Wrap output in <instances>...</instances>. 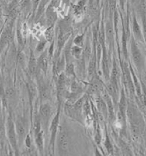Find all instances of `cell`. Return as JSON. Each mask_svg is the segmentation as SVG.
I'll use <instances>...</instances> for the list:
<instances>
[{
	"label": "cell",
	"mask_w": 146,
	"mask_h": 156,
	"mask_svg": "<svg viewBox=\"0 0 146 156\" xmlns=\"http://www.w3.org/2000/svg\"><path fill=\"white\" fill-rule=\"evenodd\" d=\"M5 98L7 100V101H12L16 98V92L14 90L13 87H7L5 89Z\"/></svg>",
	"instance_id": "obj_28"
},
{
	"label": "cell",
	"mask_w": 146,
	"mask_h": 156,
	"mask_svg": "<svg viewBox=\"0 0 146 156\" xmlns=\"http://www.w3.org/2000/svg\"><path fill=\"white\" fill-rule=\"evenodd\" d=\"M40 2H41V0H32L33 15V18H34L35 12H36V11H37V8H38V5H39Z\"/></svg>",
	"instance_id": "obj_37"
},
{
	"label": "cell",
	"mask_w": 146,
	"mask_h": 156,
	"mask_svg": "<svg viewBox=\"0 0 146 156\" xmlns=\"http://www.w3.org/2000/svg\"><path fill=\"white\" fill-rule=\"evenodd\" d=\"M53 115V108L48 101L41 103L39 108V115L41 118L42 129L45 131V134H48L49 129V124Z\"/></svg>",
	"instance_id": "obj_6"
},
{
	"label": "cell",
	"mask_w": 146,
	"mask_h": 156,
	"mask_svg": "<svg viewBox=\"0 0 146 156\" xmlns=\"http://www.w3.org/2000/svg\"><path fill=\"white\" fill-rule=\"evenodd\" d=\"M15 127H16L17 136H18V141H19V146H21L25 142L26 136L27 134L26 131V123L24 117L18 116L15 121Z\"/></svg>",
	"instance_id": "obj_10"
},
{
	"label": "cell",
	"mask_w": 146,
	"mask_h": 156,
	"mask_svg": "<svg viewBox=\"0 0 146 156\" xmlns=\"http://www.w3.org/2000/svg\"><path fill=\"white\" fill-rule=\"evenodd\" d=\"M64 73L70 78H76V79H78V76H77V73H76V69H75V63L73 61L69 62V63H66Z\"/></svg>",
	"instance_id": "obj_25"
},
{
	"label": "cell",
	"mask_w": 146,
	"mask_h": 156,
	"mask_svg": "<svg viewBox=\"0 0 146 156\" xmlns=\"http://www.w3.org/2000/svg\"><path fill=\"white\" fill-rule=\"evenodd\" d=\"M5 135V122H4V117L0 112V140H3Z\"/></svg>",
	"instance_id": "obj_31"
},
{
	"label": "cell",
	"mask_w": 146,
	"mask_h": 156,
	"mask_svg": "<svg viewBox=\"0 0 146 156\" xmlns=\"http://www.w3.org/2000/svg\"><path fill=\"white\" fill-rule=\"evenodd\" d=\"M98 1L96 0H89L88 1V9L92 13H95L97 12V7H98Z\"/></svg>",
	"instance_id": "obj_34"
},
{
	"label": "cell",
	"mask_w": 146,
	"mask_h": 156,
	"mask_svg": "<svg viewBox=\"0 0 146 156\" xmlns=\"http://www.w3.org/2000/svg\"><path fill=\"white\" fill-rule=\"evenodd\" d=\"M65 66H66V60L63 54L59 58L52 60V73L54 79L57 78L61 73L64 72Z\"/></svg>",
	"instance_id": "obj_11"
},
{
	"label": "cell",
	"mask_w": 146,
	"mask_h": 156,
	"mask_svg": "<svg viewBox=\"0 0 146 156\" xmlns=\"http://www.w3.org/2000/svg\"><path fill=\"white\" fill-rule=\"evenodd\" d=\"M101 68H102V72L104 78L106 81H108V80L110 79V61L109 58L107 56L106 47L104 44H102V59H101Z\"/></svg>",
	"instance_id": "obj_12"
},
{
	"label": "cell",
	"mask_w": 146,
	"mask_h": 156,
	"mask_svg": "<svg viewBox=\"0 0 146 156\" xmlns=\"http://www.w3.org/2000/svg\"><path fill=\"white\" fill-rule=\"evenodd\" d=\"M4 22H3V20L0 18V33H1V31H2V29H3V27H4Z\"/></svg>",
	"instance_id": "obj_39"
},
{
	"label": "cell",
	"mask_w": 146,
	"mask_h": 156,
	"mask_svg": "<svg viewBox=\"0 0 146 156\" xmlns=\"http://www.w3.org/2000/svg\"><path fill=\"white\" fill-rule=\"evenodd\" d=\"M96 67H97V55L96 50H92V56L88 61V66H87V76L88 78H92L96 75Z\"/></svg>",
	"instance_id": "obj_15"
},
{
	"label": "cell",
	"mask_w": 146,
	"mask_h": 156,
	"mask_svg": "<svg viewBox=\"0 0 146 156\" xmlns=\"http://www.w3.org/2000/svg\"><path fill=\"white\" fill-rule=\"evenodd\" d=\"M17 61L21 66L22 68H24L25 63H26V58H25L24 52L22 50H19L17 54Z\"/></svg>",
	"instance_id": "obj_32"
},
{
	"label": "cell",
	"mask_w": 146,
	"mask_h": 156,
	"mask_svg": "<svg viewBox=\"0 0 146 156\" xmlns=\"http://www.w3.org/2000/svg\"><path fill=\"white\" fill-rule=\"evenodd\" d=\"M127 101H126V95H125V92L123 89L121 91V95H120V99L118 101V109L121 114L126 115V109H127Z\"/></svg>",
	"instance_id": "obj_21"
},
{
	"label": "cell",
	"mask_w": 146,
	"mask_h": 156,
	"mask_svg": "<svg viewBox=\"0 0 146 156\" xmlns=\"http://www.w3.org/2000/svg\"><path fill=\"white\" fill-rule=\"evenodd\" d=\"M142 22H143V30H144V38L146 43V15L143 14L142 17Z\"/></svg>",
	"instance_id": "obj_38"
},
{
	"label": "cell",
	"mask_w": 146,
	"mask_h": 156,
	"mask_svg": "<svg viewBox=\"0 0 146 156\" xmlns=\"http://www.w3.org/2000/svg\"><path fill=\"white\" fill-rule=\"evenodd\" d=\"M33 136H34V142L37 150L39 154L42 155L44 152V131L41 130L40 132H33Z\"/></svg>",
	"instance_id": "obj_16"
},
{
	"label": "cell",
	"mask_w": 146,
	"mask_h": 156,
	"mask_svg": "<svg viewBox=\"0 0 146 156\" xmlns=\"http://www.w3.org/2000/svg\"><path fill=\"white\" fill-rule=\"evenodd\" d=\"M63 123L59 125L56 140L55 152L59 155H70L73 150V137L71 130Z\"/></svg>",
	"instance_id": "obj_1"
},
{
	"label": "cell",
	"mask_w": 146,
	"mask_h": 156,
	"mask_svg": "<svg viewBox=\"0 0 146 156\" xmlns=\"http://www.w3.org/2000/svg\"><path fill=\"white\" fill-rule=\"evenodd\" d=\"M99 0H98V2H99Z\"/></svg>",
	"instance_id": "obj_42"
},
{
	"label": "cell",
	"mask_w": 146,
	"mask_h": 156,
	"mask_svg": "<svg viewBox=\"0 0 146 156\" xmlns=\"http://www.w3.org/2000/svg\"><path fill=\"white\" fill-rule=\"evenodd\" d=\"M47 40L45 39V37L43 38H41L40 41L38 42L36 48H35V51L36 52H39V53H41L45 50V48H46V45H47Z\"/></svg>",
	"instance_id": "obj_30"
},
{
	"label": "cell",
	"mask_w": 146,
	"mask_h": 156,
	"mask_svg": "<svg viewBox=\"0 0 146 156\" xmlns=\"http://www.w3.org/2000/svg\"><path fill=\"white\" fill-rule=\"evenodd\" d=\"M49 62H50V60H49L48 50H46V51L44 50L43 52H41V54L39 56V58L37 59V63H38V69L41 70L45 75L48 73Z\"/></svg>",
	"instance_id": "obj_14"
},
{
	"label": "cell",
	"mask_w": 146,
	"mask_h": 156,
	"mask_svg": "<svg viewBox=\"0 0 146 156\" xmlns=\"http://www.w3.org/2000/svg\"><path fill=\"white\" fill-rule=\"evenodd\" d=\"M51 2V0H41L39 5H38V8H37V11L35 12V15H34V20L37 21L38 20H40L44 12H45V10L47 8V6L49 5V4Z\"/></svg>",
	"instance_id": "obj_19"
},
{
	"label": "cell",
	"mask_w": 146,
	"mask_h": 156,
	"mask_svg": "<svg viewBox=\"0 0 146 156\" xmlns=\"http://www.w3.org/2000/svg\"><path fill=\"white\" fill-rule=\"evenodd\" d=\"M130 49H131V58L139 72H142L144 66V58L143 57L140 49L138 48L137 44L135 41V38L131 39L130 43Z\"/></svg>",
	"instance_id": "obj_8"
},
{
	"label": "cell",
	"mask_w": 146,
	"mask_h": 156,
	"mask_svg": "<svg viewBox=\"0 0 146 156\" xmlns=\"http://www.w3.org/2000/svg\"><path fill=\"white\" fill-rule=\"evenodd\" d=\"M92 43L90 39L87 37L86 41H85L84 43V46H83V54L82 56L84 57V58L85 59L86 63L89 61L90 58L92 56Z\"/></svg>",
	"instance_id": "obj_20"
},
{
	"label": "cell",
	"mask_w": 146,
	"mask_h": 156,
	"mask_svg": "<svg viewBox=\"0 0 146 156\" xmlns=\"http://www.w3.org/2000/svg\"><path fill=\"white\" fill-rule=\"evenodd\" d=\"M71 53L75 60L80 59L82 58V54H83V48L73 44L71 49Z\"/></svg>",
	"instance_id": "obj_27"
},
{
	"label": "cell",
	"mask_w": 146,
	"mask_h": 156,
	"mask_svg": "<svg viewBox=\"0 0 146 156\" xmlns=\"http://www.w3.org/2000/svg\"><path fill=\"white\" fill-rule=\"evenodd\" d=\"M26 89H27V93H28V97H29V102L31 107L33 106V101L34 100V97L37 94V89L35 85L33 84L32 80H28V81L26 82Z\"/></svg>",
	"instance_id": "obj_18"
},
{
	"label": "cell",
	"mask_w": 146,
	"mask_h": 156,
	"mask_svg": "<svg viewBox=\"0 0 146 156\" xmlns=\"http://www.w3.org/2000/svg\"><path fill=\"white\" fill-rule=\"evenodd\" d=\"M14 20L9 18L8 21L5 22L1 33H0V54L5 49V47L10 43L12 38V29L14 26Z\"/></svg>",
	"instance_id": "obj_5"
},
{
	"label": "cell",
	"mask_w": 146,
	"mask_h": 156,
	"mask_svg": "<svg viewBox=\"0 0 146 156\" xmlns=\"http://www.w3.org/2000/svg\"><path fill=\"white\" fill-rule=\"evenodd\" d=\"M105 147L106 149V151H107V153H108L109 154H113V151H114V149H113L112 143H111V141H110V140H109V138H108V135H107V134L106 135Z\"/></svg>",
	"instance_id": "obj_33"
},
{
	"label": "cell",
	"mask_w": 146,
	"mask_h": 156,
	"mask_svg": "<svg viewBox=\"0 0 146 156\" xmlns=\"http://www.w3.org/2000/svg\"><path fill=\"white\" fill-rule=\"evenodd\" d=\"M35 78L37 81L40 102L42 103L45 101H49L51 98V89L49 87V83L45 80V74L38 69Z\"/></svg>",
	"instance_id": "obj_4"
},
{
	"label": "cell",
	"mask_w": 146,
	"mask_h": 156,
	"mask_svg": "<svg viewBox=\"0 0 146 156\" xmlns=\"http://www.w3.org/2000/svg\"><path fill=\"white\" fill-rule=\"evenodd\" d=\"M132 30H133V34H134V37L135 39L138 41H144V35L142 33L141 27L138 24V22L136 20V17L134 16L133 18V23H132Z\"/></svg>",
	"instance_id": "obj_17"
},
{
	"label": "cell",
	"mask_w": 146,
	"mask_h": 156,
	"mask_svg": "<svg viewBox=\"0 0 146 156\" xmlns=\"http://www.w3.org/2000/svg\"><path fill=\"white\" fill-rule=\"evenodd\" d=\"M62 105L63 103H59L56 115L53 116L51 119V122L49 124V150L51 151V154L53 155L56 154L55 152V146H56V140L58 132V128L60 125V120H61V112H62Z\"/></svg>",
	"instance_id": "obj_2"
},
{
	"label": "cell",
	"mask_w": 146,
	"mask_h": 156,
	"mask_svg": "<svg viewBox=\"0 0 146 156\" xmlns=\"http://www.w3.org/2000/svg\"><path fill=\"white\" fill-rule=\"evenodd\" d=\"M126 117H128L130 125H136L144 130V121L142 114L139 112L137 108L133 104H129L126 109Z\"/></svg>",
	"instance_id": "obj_7"
},
{
	"label": "cell",
	"mask_w": 146,
	"mask_h": 156,
	"mask_svg": "<svg viewBox=\"0 0 146 156\" xmlns=\"http://www.w3.org/2000/svg\"><path fill=\"white\" fill-rule=\"evenodd\" d=\"M105 35L107 41H108L110 44H112V43H113V41H114V28H113V25H112L111 20H108V21H107V23H106V25Z\"/></svg>",
	"instance_id": "obj_24"
},
{
	"label": "cell",
	"mask_w": 146,
	"mask_h": 156,
	"mask_svg": "<svg viewBox=\"0 0 146 156\" xmlns=\"http://www.w3.org/2000/svg\"><path fill=\"white\" fill-rule=\"evenodd\" d=\"M85 43V34H78L73 38V44L82 47L84 46Z\"/></svg>",
	"instance_id": "obj_29"
},
{
	"label": "cell",
	"mask_w": 146,
	"mask_h": 156,
	"mask_svg": "<svg viewBox=\"0 0 146 156\" xmlns=\"http://www.w3.org/2000/svg\"><path fill=\"white\" fill-rule=\"evenodd\" d=\"M118 91H119V88L116 87L113 83L110 82V81L107 82V84H106V92L110 95L112 100H114V102H117V100H118Z\"/></svg>",
	"instance_id": "obj_23"
},
{
	"label": "cell",
	"mask_w": 146,
	"mask_h": 156,
	"mask_svg": "<svg viewBox=\"0 0 146 156\" xmlns=\"http://www.w3.org/2000/svg\"><path fill=\"white\" fill-rule=\"evenodd\" d=\"M96 105H97L98 109L100 112V114L104 115V117H108V110H107V106L106 101L101 98L100 96H98L96 98Z\"/></svg>",
	"instance_id": "obj_22"
},
{
	"label": "cell",
	"mask_w": 146,
	"mask_h": 156,
	"mask_svg": "<svg viewBox=\"0 0 146 156\" xmlns=\"http://www.w3.org/2000/svg\"><path fill=\"white\" fill-rule=\"evenodd\" d=\"M38 71V63H37V58L35 57L34 51H30V56L28 59V64H27V72L30 77L35 78L36 73Z\"/></svg>",
	"instance_id": "obj_13"
},
{
	"label": "cell",
	"mask_w": 146,
	"mask_h": 156,
	"mask_svg": "<svg viewBox=\"0 0 146 156\" xmlns=\"http://www.w3.org/2000/svg\"><path fill=\"white\" fill-rule=\"evenodd\" d=\"M25 145L27 149H31L32 147V140H31V136L29 133L26 134V139H25Z\"/></svg>",
	"instance_id": "obj_36"
},
{
	"label": "cell",
	"mask_w": 146,
	"mask_h": 156,
	"mask_svg": "<svg viewBox=\"0 0 146 156\" xmlns=\"http://www.w3.org/2000/svg\"><path fill=\"white\" fill-rule=\"evenodd\" d=\"M55 36H56V29H55V26L53 27H48V28L45 30L44 33V37L47 40L48 42H52L55 41Z\"/></svg>",
	"instance_id": "obj_26"
},
{
	"label": "cell",
	"mask_w": 146,
	"mask_h": 156,
	"mask_svg": "<svg viewBox=\"0 0 146 156\" xmlns=\"http://www.w3.org/2000/svg\"><path fill=\"white\" fill-rule=\"evenodd\" d=\"M101 133H100V130H99V126L98 125L96 128V132H95V136H94V140H95V143L98 146L100 145V141H101Z\"/></svg>",
	"instance_id": "obj_35"
},
{
	"label": "cell",
	"mask_w": 146,
	"mask_h": 156,
	"mask_svg": "<svg viewBox=\"0 0 146 156\" xmlns=\"http://www.w3.org/2000/svg\"><path fill=\"white\" fill-rule=\"evenodd\" d=\"M124 1L125 0H120V4H121V6H122V8L124 7Z\"/></svg>",
	"instance_id": "obj_40"
},
{
	"label": "cell",
	"mask_w": 146,
	"mask_h": 156,
	"mask_svg": "<svg viewBox=\"0 0 146 156\" xmlns=\"http://www.w3.org/2000/svg\"><path fill=\"white\" fill-rule=\"evenodd\" d=\"M58 0H51V2L47 6L45 10V19H46V24L48 27L56 26L57 22V14L55 11V5Z\"/></svg>",
	"instance_id": "obj_9"
},
{
	"label": "cell",
	"mask_w": 146,
	"mask_h": 156,
	"mask_svg": "<svg viewBox=\"0 0 146 156\" xmlns=\"http://www.w3.org/2000/svg\"><path fill=\"white\" fill-rule=\"evenodd\" d=\"M2 105H3V103H2V99L0 98V112H1V108H2Z\"/></svg>",
	"instance_id": "obj_41"
},
{
	"label": "cell",
	"mask_w": 146,
	"mask_h": 156,
	"mask_svg": "<svg viewBox=\"0 0 146 156\" xmlns=\"http://www.w3.org/2000/svg\"><path fill=\"white\" fill-rule=\"evenodd\" d=\"M5 135L8 140L9 145L13 150V154L19 155V141H18L15 122L11 115H9L5 120Z\"/></svg>",
	"instance_id": "obj_3"
}]
</instances>
